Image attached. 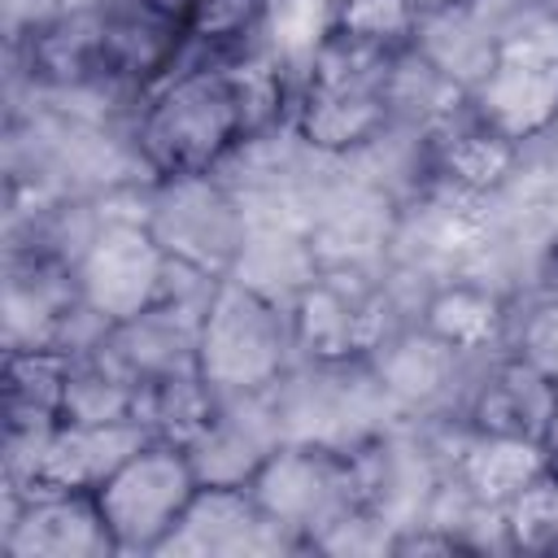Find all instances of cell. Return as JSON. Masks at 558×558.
Here are the masks:
<instances>
[{
    "mask_svg": "<svg viewBox=\"0 0 558 558\" xmlns=\"http://www.w3.org/2000/svg\"><path fill=\"white\" fill-rule=\"evenodd\" d=\"M196 488H201V475L187 445L148 436L122 466H113L96 484V506L113 536V549L161 554V545L183 523Z\"/></svg>",
    "mask_w": 558,
    "mask_h": 558,
    "instance_id": "1",
    "label": "cell"
},
{
    "mask_svg": "<svg viewBox=\"0 0 558 558\" xmlns=\"http://www.w3.org/2000/svg\"><path fill=\"white\" fill-rule=\"evenodd\" d=\"M292 318L244 279L218 283L196 323V371L214 392H262L279 379Z\"/></svg>",
    "mask_w": 558,
    "mask_h": 558,
    "instance_id": "2",
    "label": "cell"
},
{
    "mask_svg": "<svg viewBox=\"0 0 558 558\" xmlns=\"http://www.w3.org/2000/svg\"><path fill=\"white\" fill-rule=\"evenodd\" d=\"M244 140L231 87L222 74L196 70L157 92L140 122V148L166 179H196Z\"/></svg>",
    "mask_w": 558,
    "mask_h": 558,
    "instance_id": "3",
    "label": "cell"
},
{
    "mask_svg": "<svg viewBox=\"0 0 558 558\" xmlns=\"http://www.w3.org/2000/svg\"><path fill=\"white\" fill-rule=\"evenodd\" d=\"M471 100L475 122L514 144L549 131L558 122V26L541 13L527 31L501 35L471 87Z\"/></svg>",
    "mask_w": 558,
    "mask_h": 558,
    "instance_id": "4",
    "label": "cell"
},
{
    "mask_svg": "<svg viewBox=\"0 0 558 558\" xmlns=\"http://www.w3.org/2000/svg\"><path fill=\"white\" fill-rule=\"evenodd\" d=\"M353 462L323 445H275L248 480L262 514L279 532H327L357 501Z\"/></svg>",
    "mask_w": 558,
    "mask_h": 558,
    "instance_id": "5",
    "label": "cell"
},
{
    "mask_svg": "<svg viewBox=\"0 0 558 558\" xmlns=\"http://www.w3.org/2000/svg\"><path fill=\"white\" fill-rule=\"evenodd\" d=\"M166 270H170V253L153 227L109 222L96 231V240L83 253L78 292L100 323L122 327L157 305L166 288Z\"/></svg>",
    "mask_w": 558,
    "mask_h": 558,
    "instance_id": "6",
    "label": "cell"
},
{
    "mask_svg": "<svg viewBox=\"0 0 558 558\" xmlns=\"http://www.w3.org/2000/svg\"><path fill=\"white\" fill-rule=\"evenodd\" d=\"M9 549L22 558H83V554H118L113 536L100 519L96 493L83 488H39L26 493L17 523L9 527Z\"/></svg>",
    "mask_w": 558,
    "mask_h": 558,
    "instance_id": "7",
    "label": "cell"
},
{
    "mask_svg": "<svg viewBox=\"0 0 558 558\" xmlns=\"http://www.w3.org/2000/svg\"><path fill=\"white\" fill-rule=\"evenodd\" d=\"M554 414H558V379L519 353L497 362L471 401L475 432L523 436V440H541V445H549Z\"/></svg>",
    "mask_w": 558,
    "mask_h": 558,
    "instance_id": "8",
    "label": "cell"
},
{
    "mask_svg": "<svg viewBox=\"0 0 558 558\" xmlns=\"http://www.w3.org/2000/svg\"><path fill=\"white\" fill-rule=\"evenodd\" d=\"M275 523L262 514L257 497L248 493V484H201L183 523L174 527V536L161 545V554L170 549H187V554H240V549H257L266 545V532Z\"/></svg>",
    "mask_w": 558,
    "mask_h": 558,
    "instance_id": "9",
    "label": "cell"
},
{
    "mask_svg": "<svg viewBox=\"0 0 558 558\" xmlns=\"http://www.w3.org/2000/svg\"><path fill=\"white\" fill-rule=\"evenodd\" d=\"M545 471H549V449L541 440L480 432L462 453L458 480L480 510H501Z\"/></svg>",
    "mask_w": 558,
    "mask_h": 558,
    "instance_id": "10",
    "label": "cell"
},
{
    "mask_svg": "<svg viewBox=\"0 0 558 558\" xmlns=\"http://www.w3.org/2000/svg\"><path fill=\"white\" fill-rule=\"evenodd\" d=\"M371 314L366 301L344 296L336 283H305L296 314H292V336L301 344H310V353L318 357H349L353 349L371 344Z\"/></svg>",
    "mask_w": 558,
    "mask_h": 558,
    "instance_id": "11",
    "label": "cell"
},
{
    "mask_svg": "<svg viewBox=\"0 0 558 558\" xmlns=\"http://www.w3.org/2000/svg\"><path fill=\"white\" fill-rule=\"evenodd\" d=\"M501 327V305L493 292L471 283H449L427 301V331L453 353L484 349Z\"/></svg>",
    "mask_w": 558,
    "mask_h": 558,
    "instance_id": "12",
    "label": "cell"
},
{
    "mask_svg": "<svg viewBox=\"0 0 558 558\" xmlns=\"http://www.w3.org/2000/svg\"><path fill=\"white\" fill-rule=\"evenodd\" d=\"M418 0H331V39L384 52L414 31Z\"/></svg>",
    "mask_w": 558,
    "mask_h": 558,
    "instance_id": "13",
    "label": "cell"
},
{
    "mask_svg": "<svg viewBox=\"0 0 558 558\" xmlns=\"http://www.w3.org/2000/svg\"><path fill=\"white\" fill-rule=\"evenodd\" d=\"M514 157H519L514 140H506L493 126L475 122L471 131H458L445 144V174L453 183H462L466 192H493L514 170Z\"/></svg>",
    "mask_w": 558,
    "mask_h": 558,
    "instance_id": "14",
    "label": "cell"
},
{
    "mask_svg": "<svg viewBox=\"0 0 558 558\" xmlns=\"http://www.w3.org/2000/svg\"><path fill=\"white\" fill-rule=\"evenodd\" d=\"M501 527L510 532V545L558 554V480L545 471L536 475L510 506H501Z\"/></svg>",
    "mask_w": 558,
    "mask_h": 558,
    "instance_id": "15",
    "label": "cell"
},
{
    "mask_svg": "<svg viewBox=\"0 0 558 558\" xmlns=\"http://www.w3.org/2000/svg\"><path fill=\"white\" fill-rule=\"evenodd\" d=\"M222 78L231 87V100H235L244 135H257L262 126L275 122L279 100H283V78H279V65L270 57H248V61L222 70Z\"/></svg>",
    "mask_w": 558,
    "mask_h": 558,
    "instance_id": "16",
    "label": "cell"
},
{
    "mask_svg": "<svg viewBox=\"0 0 558 558\" xmlns=\"http://www.w3.org/2000/svg\"><path fill=\"white\" fill-rule=\"evenodd\" d=\"M449 357H453V349L440 344L432 331H423L418 340L397 344V349L388 353V366H379V375H384V384H388L392 392H401V397H427V392L440 388Z\"/></svg>",
    "mask_w": 558,
    "mask_h": 558,
    "instance_id": "17",
    "label": "cell"
},
{
    "mask_svg": "<svg viewBox=\"0 0 558 558\" xmlns=\"http://www.w3.org/2000/svg\"><path fill=\"white\" fill-rule=\"evenodd\" d=\"M270 4V35L283 57H310L331 35V0H266Z\"/></svg>",
    "mask_w": 558,
    "mask_h": 558,
    "instance_id": "18",
    "label": "cell"
},
{
    "mask_svg": "<svg viewBox=\"0 0 558 558\" xmlns=\"http://www.w3.org/2000/svg\"><path fill=\"white\" fill-rule=\"evenodd\" d=\"M257 9H262V0H183L187 26L201 39H231V35H240L253 22Z\"/></svg>",
    "mask_w": 558,
    "mask_h": 558,
    "instance_id": "19",
    "label": "cell"
},
{
    "mask_svg": "<svg viewBox=\"0 0 558 558\" xmlns=\"http://www.w3.org/2000/svg\"><path fill=\"white\" fill-rule=\"evenodd\" d=\"M519 357H527L532 366H541L545 375L558 379V301L527 314V323L519 331Z\"/></svg>",
    "mask_w": 558,
    "mask_h": 558,
    "instance_id": "20",
    "label": "cell"
},
{
    "mask_svg": "<svg viewBox=\"0 0 558 558\" xmlns=\"http://www.w3.org/2000/svg\"><path fill=\"white\" fill-rule=\"evenodd\" d=\"M541 13H545L554 26H558V0H541Z\"/></svg>",
    "mask_w": 558,
    "mask_h": 558,
    "instance_id": "21",
    "label": "cell"
},
{
    "mask_svg": "<svg viewBox=\"0 0 558 558\" xmlns=\"http://www.w3.org/2000/svg\"><path fill=\"white\" fill-rule=\"evenodd\" d=\"M423 4H449V0H423Z\"/></svg>",
    "mask_w": 558,
    "mask_h": 558,
    "instance_id": "22",
    "label": "cell"
}]
</instances>
